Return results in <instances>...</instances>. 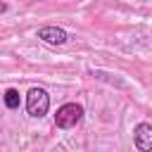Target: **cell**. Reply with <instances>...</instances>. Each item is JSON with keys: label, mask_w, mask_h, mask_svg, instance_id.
<instances>
[{"label": "cell", "mask_w": 152, "mask_h": 152, "mask_svg": "<svg viewBox=\"0 0 152 152\" xmlns=\"http://www.w3.org/2000/svg\"><path fill=\"white\" fill-rule=\"evenodd\" d=\"M83 119V107L78 102H66L57 109L55 114V126L57 128H74L78 121Z\"/></svg>", "instance_id": "obj_2"}, {"label": "cell", "mask_w": 152, "mask_h": 152, "mask_svg": "<svg viewBox=\"0 0 152 152\" xmlns=\"http://www.w3.org/2000/svg\"><path fill=\"white\" fill-rule=\"evenodd\" d=\"M133 142L140 152H152V124L140 121L133 128Z\"/></svg>", "instance_id": "obj_3"}, {"label": "cell", "mask_w": 152, "mask_h": 152, "mask_svg": "<svg viewBox=\"0 0 152 152\" xmlns=\"http://www.w3.org/2000/svg\"><path fill=\"white\" fill-rule=\"evenodd\" d=\"M36 36L43 40V43H50V45H64L69 40V33L59 26H40L36 31Z\"/></svg>", "instance_id": "obj_4"}, {"label": "cell", "mask_w": 152, "mask_h": 152, "mask_svg": "<svg viewBox=\"0 0 152 152\" xmlns=\"http://www.w3.org/2000/svg\"><path fill=\"white\" fill-rule=\"evenodd\" d=\"M5 107L7 109H17L19 107V90L17 88H7L5 90Z\"/></svg>", "instance_id": "obj_5"}, {"label": "cell", "mask_w": 152, "mask_h": 152, "mask_svg": "<svg viewBox=\"0 0 152 152\" xmlns=\"http://www.w3.org/2000/svg\"><path fill=\"white\" fill-rule=\"evenodd\" d=\"M48 109H50V95H48V90L33 86L26 93V112H28V116L40 119V116L48 114Z\"/></svg>", "instance_id": "obj_1"}]
</instances>
